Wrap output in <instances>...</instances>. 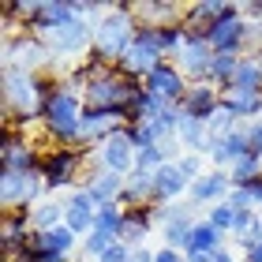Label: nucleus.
<instances>
[{
    "instance_id": "nucleus-9",
    "label": "nucleus",
    "mask_w": 262,
    "mask_h": 262,
    "mask_svg": "<svg viewBox=\"0 0 262 262\" xmlns=\"http://www.w3.org/2000/svg\"><path fill=\"white\" fill-rule=\"evenodd\" d=\"M0 169H15V172H41V154L27 139V131L4 127V146H0Z\"/></svg>"
},
{
    "instance_id": "nucleus-39",
    "label": "nucleus",
    "mask_w": 262,
    "mask_h": 262,
    "mask_svg": "<svg viewBox=\"0 0 262 262\" xmlns=\"http://www.w3.org/2000/svg\"><path fill=\"white\" fill-rule=\"evenodd\" d=\"M176 165H180V172H184L191 184L206 172V169H202V154H180V161H176Z\"/></svg>"
},
{
    "instance_id": "nucleus-19",
    "label": "nucleus",
    "mask_w": 262,
    "mask_h": 262,
    "mask_svg": "<svg viewBox=\"0 0 262 262\" xmlns=\"http://www.w3.org/2000/svg\"><path fill=\"white\" fill-rule=\"evenodd\" d=\"M251 154V139H247V124H240L232 131V135H225V139H213L210 142V158L217 169H232L240 158H247Z\"/></svg>"
},
{
    "instance_id": "nucleus-5",
    "label": "nucleus",
    "mask_w": 262,
    "mask_h": 262,
    "mask_svg": "<svg viewBox=\"0 0 262 262\" xmlns=\"http://www.w3.org/2000/svg\"><path fill=\"white\" fill-rule=\"evenodd\" d=\"M82 165H86V150H75V146H49L41 154V180H45V191L56 195L71 187L79 180Z\"/></svg>"
},
{
    "instance_id": "nucleus-13",
    "label": "nucleus",
    "mask_w": 262,
    "mask_h": 262,
    "mask_svg": "<svg viewBox=\"0 0 262 262\" xmlns=\"http://www.w3.org/2000/svg\"><path fill=\"white\" fill-rule=\"evenodd\" d=\"M213 56H217V53L210 49L206 34H195V30H187V41H184L180 56H176V64H180V71H184V75L191 79V82H206Z\"/></svg>"
},
{
    "instance_id": "nucleus-33",
    "label": "nucleus",
    "mask_w": 262,
    "mask_h": 262,
    "mask_svg": "<svg viewBox=\"0 0 262 262\" xmlns=\"http://www.w3.org/2000/svg\"><path fill=\"white\" fill-rule=\"evenodd\" d=\"M258 176H262V158H258V154H247V158H240V161L229 169L232 187H251Z\"/></svg>"
},
{
    "instance_id": "nucleus-6",
    "label": "nucleus",
    "mask_w": 262,
    "mask_h": 262,
    "mask_svg": "<svg viewBox=\"0 0 262 262\" xmlns=\"http://www.w3.org/2000/svg\"><path fill=\"white\" fill-rule=\"evenodd\" d=\"M45 195H49V191H45L41 172L0 169V202H4V210H23V213H30Z\"/></svg>"
},
{
    "instance_id": "nucleus-4",
    "label": "nucleus",
    "mask_w": 262,
    "mask_h": 262,
    "mask_svg": "<svg viewBox=\"0 0 262 262\" xmlns=\"http://www.w3.org/2000/svg\"><path fill=\"white\" fill-rule=\"evenodd\" d=\"M139 90H142L139 79L124 75L120 68H105V71H98V75L86 79L82 101H86V109H127Z\"/></svg>"
},
{
    "instance_id": "nucleus-25",
    "label": "nucleus",
    "mask_w": 262,
    "mask_h": 262,
    "mask_svg": "<svg viewBox=\"0 0 262 262\" xmlns=\"http://www.w3.org/2000/svg\"><path fill=\"white\" fill-rule=\"evenodd\" d=\"M79 236L60 225V229H49V232H34L30 236V251L34 255H71V247H75Z\"/></svg>"
},
{
    "instance_id": "nucleus-35",
    "label": "nucleus",
    "mask_w": 262,
    "mask_h": 262,
    "mask_svg": "<svg viewBox=\"0 0 262 262\" xmlns=\"http://www.w3.org/2000/svg\"><path fill=\"white\" fill-rule=\"evenodd\" d=\"M124 131H127L131 146H135V154H139V150H154V146H161V131L154 127V124H131V127H124Z\"/></svg>"
},
{
    "instance_id": "nucleus-12",
    "label": "nucleus",
    "mask_w": 262,
    "mask_h": 262,
    "mask_svg": "<svg viewBox=\"0 0 262 262\" xmlns=\"http://www.w3.org/2000/svg\"><path fill=\"white\" fill-rule=\"evenodd\" d=\"M30 236H34V225H30V213L23 210H4L0 217V258H15L19 251L30 247Z\"/></svg>"
},
{
    "instance_id": "nucleus-34",
    "label": "nucleus",
    "mask_w": 262,
    "mask_h": 262,
    "mask_svg": "<svg viewBox=\"0 0 262 262\" xmlns=\"http://www.w3.org/2000/svg\"><path fill=\"white\" fill-rule=\"evenodd\" d=\"M124 217H127V206H120V202H113V206H101V210H98V225H94V229H101V232H109V236H116V240H120Z\"/></svg>"
},
{
    "instance_id": "nucleus-24",
    "label": "nucleus",
    "mask_w": 262,
    "mask_h": 262,
    "mask_svg": "<svg viewBox=\"0 0 262 262\" xmlns=\"http://www.w3.org/2000/svg\"><path fill=\"white\" fill-rule=\"evenodd\" d=\"M86 187L90 195L101 202V206H113V202L124 199V187H127V176H116V172H105V169H94L86 176Z\"/></svg>"
},
{
    "instance_id": "nucleus-20",
    "label": "nucleus",
    "mask_w": 262,
    "mask_h": 262,
    "mask_svg": "<svg viewBox=\"0 0 262 262\" xmlns=\"http://www.w3.org/2000/svg\"><path fill=\"white\" fill-rule=\"evenodd\" d=\"M184 191H191V180L180 172L176 161L161 165V169L154 172V202H158V206H169V202H176Z\"/></svg>"
},
{
    "instance_id": "nucleus-17",
    "label": "nucleus",
    "mask_w": 262,
    "mask_h": 262,
    "mask_svg": "<svg viewBox=\"0 0 262 262\" xmlns=\"http://www.w3.org/2000/svg\"><path fill=\"white\" fill-rule=\"evenodd\" d=\"M120 127H127L124 109H86L82 113V150H86L90 142L101 146V142L109 135H116Z\"/></svg>"
},
{
    "instance_id": "nucleus-11",
    "label": "nucleus",
    "mask_w": 262,
    "mask_h": 262,
    "mask_svg": "<svg viewBox=\"0 0 262 262\" xmlns=\"http://www.w3.org/2000/svg\"><path fill=\"white\" fill-rule=\"evenodd\" d=\"M142 86H146L150 94H158L161 101L180 105V101H184V94H187V86H191V79H187L184 71H180V64H176V60H161L146 79H142Z\"/></svg>"
},
{
    "instance_id": "nucleus-26",
    "label": "nucleus",
    "mask_w": 262,
    "mask_h": 262,
    "mask_svg": "<svg viewBox=\"0 0 262 262\" xmlns=\"http://www.w3.org/2000/svg\"><path fill=\"white\" fill-rule=\"evenodd\" d=\"M120 206H158V202H154V172L135 169V172L127 176V187H124Z\"/></svg>"
},
{
    "instance_id": "nucleus-46",
    "label": "nucleus",
    "mask_w": 262,
    "mask_h": 262,
    "mask_svg": "<svg viewBox=\"0 0 262 262\" xmlns=\"http://www.w3.org/2000/svg\"><path fill=\"white\" fill-rule=\"evenodd\" d=\"M187 262H217V251H195V255H187Z\"/></svg>"
},
{
    "instance_id": "nucleus-1",
    "label": "nucleus",
    "mask_w": 262,
    "mask_h": 262,
    "mask_svg": "<svg viewBox=\"0 0 262 262\" xmlns=\"http://www.w3.org/2000/svg\"><path fill=\"white\" fill-rule=\"evenodd\" d=\"M53 86L56 82L45 75H30V71L4 64V127L27 131L30 120H41L45 98H49Z\"/></svg>"
},
{
    "instance_id": "nucleus-2",
    "label": "nucleus",
    "mask_w": 262,
    "mask_h": 262,
    "mask_svg": "<svg viewBox=\"0 0 262 262\" xmlns=\"http://www.w3.org/2000/svg\"><path fill=\"white\" fill-rule=\"evenodd\" d=\"M82 113H86L82 94L64 86V82L56 79V86L49 90L45 109H41L45 139H49L53 146H75V150H82Z\"/></svg>"
},
{
    "instance_id": "nucleus-23",
    "label": "nucleus",
    "mask_w": 262,
    "mask_h": 262,
    "mask_svg": "<svg viewBox=\"0 0 262 262\" xmlns=\"http://www.w3.org/2000/svg\"><path fill=\"white\" fill-rule=\"evenodd\" d=\"M221 109H229L236 120H262V94H251V90H221Z\"/></svg>"
},
{
    "instance_id": "nucleus-45",
    "label": "nucleus",
    "mask_w": 262,
    "mask_h": 262,
    "mask_svg": "<svg viewBox=\"0 0 262 262\" xmlns=\"http://www.w3.org/2000/svg\"><path fill=\"white\" fill-rule=\"evenodd\" d=\"M154 255L158 251H150V247H131V262H154Z\"/></svg>"
},
{
    "instance_id": "nucleus-37",
    "label": "nucleus",
    "mask_w": 262,
    "mask_h": 262,
    "mask_svg": "<svg viewBox=\"0 0 262 262\" xmlns=\"http://www.w3.org/2000/svg\"><path fill=\"white\" fill-rule=\"evenodd\" d=\"M206 221L213 225V229H221L225 236H229V232H232V221H236V210L229 206V202H213L210 213H206Z\"/></svg>"
},
{
    "instance_id": "nucleus-30",
    "label": "nucleus",
    "mask_w": 262,
    "mask_h": 262,
    "mask_svg": "<svg viewBox=\"0 0 262 262\" xmlns=\"http://www.w3.org/2000/svg\"><path fill=\"white\" fill-rule=\"evenodd\" d=\"M225 247V232L221 229H213V225L202 217V221H195V229H191V240H187V247H184V255H195V251H221Z\"/></svg>"
},
{
    "instance_id": "nucleus-49",
    "label": "nucleus",
    "mask_w": 262,
    "mask_h": 262,
    "mask_svg": "<svg viewBox=\"0 0 262 262\" xmlns=\"http://www.w3.org/2000/svg\"><path fill=\"white\" fill-rule=\"evenodd\" d=\"M217 262H236V255H232V251H225V247H221V251H217Z\"/></svg>"
},
{
    "instance_id": "nucleus-28",
    "label": "nucleus",
    "mask_w": 262,
    "mask_h": 262,
    "mask_svg": "<svg viewBox=\"0 0 262 262\" xmlns=\"http://www.w3.org/2000/svg\"><path fill=\"white\" fill-rule=\"evenodd\" d=\"M229 236H236V244H240L244 251H251L262 240V213L258 210H236V221H232Z\"/></svg>"
},
{
    "instance_id": "nucleus-40",
    "label": "nucleus",
    "mask_w": 262,
    "mask_h": 262,
    "mask_svg": "<svg viewBox=\"0 0 262 262\" xmlns=\"http://www.w3.org/2000/svg\"><path fill=\"white\" fill-rule=\"evenodd\" d=\"M225 202H229L232 210H255V195H251V187H232Z\"/></svg>"
},
{
    "instance_id": "nucleus-29",
    "label": "nucleus",
    "mask_w": 262,
    "mask_h": 262,
    "mask_svg": "<svg viewBox=\"0 0 262 262\" xmlns=\"http://www.w3.org/2000/svg\"><path fill=\"white\" fill-rule=\"evenodd\" d=\"M64 217H68V202H56V199H41L38 206L30 210V225H34V232L60 229Z\"/></svg>"
},
{
    "instance_id": "nucleus-36",
    "label": "nucleus",
    "mask_w": 262,
    "mask_h": 262,
    "mask_svg": "<svg viewBox=\"0 0 262 262\" xmlns=\"http://www.w3.org/2000/svg\"><path fill=\"white\" fill-rule=\"evenodd\" d=\"M113 244H116V236L101 232V229H94V232L86 236V240H82V258H101Z\"/></svg>"
},
{
    "instance_id": "nucleus-18",
    "label": "nucleus",
    "mask_w": 262,
    "mask_h": 262,
    "mask_svg": "<svg viewBox=\"0 0 262 262\" xmlns=\"http://www.w3.org/2000/svg\"><path fill=\"white\" fill-rule=\"evenodd\" d=\"M232 191V180H229V169H210V172H202L199 180L191 184V202L195 206H213V202H225Z\"/></svg>"
},
{
    "instance_id": "nucleus-7",
    "label": "nucleus",
    "mask_w": 262,
    "mask_h": 262,
    "mask_svg": "<svg viewBox=\"0 0 262 262\" xmlns=\"http://www.w3.org/2000/svg\"><path fill=\"white\" fill-rule=\"evenodd\" d=\"M45 41H49L53 56H86L94 49V23L82 19V15H71L64 27L53 30Z\"/></svg>"
},
{
    "instance_id": "nucleus-48",
    "label": "nucleus",
    "mask_w": 262,
    "mask_h": 262,
    "mask_svg": "<svg viewBox=\"0 0 262 262\" xmlns=\"http://www.w3.org/2000/svg\"><path fill=\"white\" fill-rule=\"evenodd\" d=\"M244 262H262V240L251 247V251H244Z\"/></svg>"
},
{
    "instance_id": "nucleus-32",
    "label": "nucleus",
    "mask_w": 262,
    "mask_h": 262,
    "mask_svg": "<svg viewBox=\"0 0 262 262\" xmlns=\"http://www.w3.org/2000/svg\"><path fill=\"white\" fill-rule=\"evenodd\" d=\"M240 60H244L240 53H217V56H213V64H210L206 82H213L217 90H225V86L232 82V75H236V68H240Z\"/></svg>"
},
{
    "instance_id": "nucleus-21",
    "label": "nucleus",
    "mask_w": 262,
    "mask_h": 262,
    "mask_svg": "<svg viewBox=\"0 0 262 262\" xmlns=\"http://www.w3.org/2000/svg\"><path fill=\"white\" fill-rule=\"evenodd\" d=\"M131 15H135L139 27H172V23H184L187 15V4H158V0H150V4H131Z\"/></svg>"
},
{
    "instance_id": "nucleus-43",
    "label": "nucleus",
    "mask_w": 262,
    "mask_h": 262,
    "mask_svg": "<svg viewBox=\"0 0 262 262\" xmlns=\"http://www.w3.org/2000/svg\"><path fill=\"white\" fill-rule=\"evenodd\" d=\"M154 262H187V255L176 251V247H161V251L154 255Z\"/></svg>"
},
{
    "instance_id": "nucleus-50",
    "label": "nucleus",
    "mask_w": 262,
    "mask_h": 262,
    "mask_svg": "<svg viewBox=\"0 0 262 262\" xmlns=\"http://www.w3.org/2000/svg\"><path fill=\"white\" fill-rule=\"evenodd\" d=\"M255 56H258V64H262V49H258V53H255Z\"/></svg>"
},
{
    "instance_id": "nucleus-10",
    "label": "nucleus",
    "mask_w": 262,
    "mask_h": 262,
    "mask_svg": "<svg viewBox=\"0 0 262 262\" xmlns=\"http://www.w3.org/2000/svg\"><path fill=\"white\" fill-rule=\"evenodd\" d=\"M206 41L213 53H240L244 56L247 41H251V23L244 19V11L240 15H225L206 30Z\"/></svg>"
},
{
    "instance_id": "nucleus-3",
    "label": "nucleus",
    "mask_w": 262,
    "mask_h": 262,
    "mask_svg": "<svg viewBox=\"0 0 262 262\" xmlns=\"http://www.w3.org/2000/svg\"><path fill=\"white\" fill-rule=\"evenodd\" d=\"M135 30L139 23L131 15V4H113L101 19H94V49L105 56V64L116 68L135 41Z\"/></svg>"
},
{
    "instance_id": "nucleus-22",
    "label": "nucleus",
    "mask_w": 262,
    "mask_h": 262,
    "mask_svg": "<svg viewBox=\"0 0 262 262\" xmlns=\"http://www.w3.org/2000/svg\"><path fill=\"white\" fill-rule=\"evenodd\" d=\"M154 225H158V206H127L120 244H127V247H146V236H150Z\"/></svg>"
},
{
    "instance_id": "nucleus-15",
    "label": "nucleus",
    "mask_w": 262,
    "mask_h": 262,
    "mask_svg": "<svg viewBox=\"0 0 262 262\" xmlns=\"http://www.w3.org/2000/svg\"><path fill=\"white\" fill-rule=\"evenodd\" d=\"M98 169L116 172V176H131V172H135V146H131V139H127L124 127L98 146Z\"/></svg>"
},
{
    "instance_id": "nucleus-8",
    "label": "nucleus",
    "mask_w": 262,
    "mask_h": 262,
    "mask_svg": "<svg viewBox=\"0 0 262 262\" xmlns=\"http://www.w3.org/2000/svg\"><path fill=\"white\" fill-rule=\"evenodd\" d=\"M4 56H8V68H19V71H30V75H41V68L49 64V41H41V38H34V34L23 30L19 38H11L4 45Z\"/></svg>"
},
{
    "instance_id": "nucleus-47",
    "label": "nucleus",
    "mask_w": 262,
    "mask_h": 262,
    "mask_svg": "<svg viewBox=\"0 0 262 262\" xmlns=\"http://www.w3.org/2000/svg\"><path fill=\"white\" fill-rule=\"evenodd\" d=\"M251 195H255V210L262 213V176H258V180L251 184Z\"/></svg>"
},
{
    "instance_id": "nucleus-44",
    "label": "nucleus",
    "mask_w": 262,
    "mask_h": 262,
    "mask_svg": "<svg viewBox=\"0 0 262 262\" xmlns=\"http://www.w3.org/2000/svg\"><path fill=\"white\" fill-rule=\"evenodd\" d=\"M240 11H244V19H247V23H251V19L262 23V4H240Z\"/></svg>"
},
{
    "instance_id": "nucleus-16",
    "label": "nucleus",
    "mask_w": 262,
    "mask_h": 262,
    "mask_svg": "<svg viewBox=\"0 0 262 262\" xmlns=\"http://www.w3.org/2000/svg\"><path fill=\"white\" fill-rule=\"evenodd\" d=\"M180 109H184V116H191V120L210 127V120L221 109V90L213 86V82H191L187 94H184V101H180Z\"/></svg>"
},
{
    "instance_id": "nucleus-38",
    "label": "nucleus",
    "mask_w": 262,
    "mask_h": 262,
    "mask_svg": "<svg viewBox=\"0 0 262 262\" xmlns=\"http://www.w3.org/2000/svg\"><path fill=\"white\" fill-rule=\"evenodd\" d=\"M236 127H240V120H236L229 109H217V116L210 120V139H225V135H232Z\"/></svg>"
},
{
    "instance_id": "nucleus-27",
    "label": "nucleus",
    "mask_w": 262,
    "mask_h": 262,
    "mask_svg": "<svg viewBox=\"0 0 262 262\" xmlns=\"http://www.w3.org/2000/svg\"><path fill=\"white\" fill-rule=\"evenodd\" d=\"M191 229H195V221H191V213L187 210H169V221L161 225V236H165V247H176V251H184L187 240H191Z\"/></svg>"
},
{
    "instance_id": "nucleus-14",
    "label": "nucleus",
    "mask_w": 262,
    "mask_h": 262,
    "mask_svg": "<svg viewBox=\"0 0 262 262\" xmlns=\"http://www.w3.org/2000/svg\"><path fill=\"white\" fill-rule=\"evenodd\" d=\"M68 217H64V225L75 236H82V240H86V236L94 232V225H98V210H101V202L90 195V187L82 184V187H75V191H71L68 199Z\"/></svg>"
},
{
    "instance_id": "nucleus-41",
    "label": "nucleus",
    "mask_w": 262,
    "mask_h": 262,
    "mask_svg": "<svg viewBox=\"0 0 262 262\" xmlns=\"http://www.w3.org/2000/svg\"><path fill=\"white\" fill-rule=\"evenodd\" d=\"M98 262H131V247L116 240V244H113V247H109V251H105Z\"/></svg>"
},
{
    "instance_id": "nucleus-42",
    "label": "nucleus",
    "mask_w": 262,
    "mask_h": 262,
    "mask_svg": "<svg viewBox=\"0 0 262 262\" xmlns=\"http://www.w3.org/2000/svg\"><path fill=\"white\" fill-rule=\"evenodd\" d=\"M247 139H251V154L262 158V120H251L247 124Z\"/></svg>"
},
{
    "instance_id": "nucleus-31",
    "label": "nucleus",
    "mask_w": 262,
    "mask_h": 262,
    "mask_svg": "<svg viewBox=\"0 0 262 262\" xmlns=\"http://www.w3.org/2000/svg\"><path fill=\"white\" fill-rule=\"evenodd\" d=\"M229 86H232V90H251V94H262V64H258V56H244ZM229 86H225V90H229Z\"/></svg>"
}]
</instances>
